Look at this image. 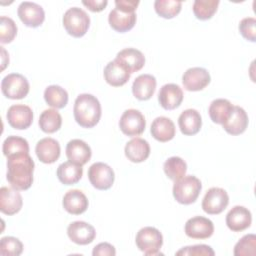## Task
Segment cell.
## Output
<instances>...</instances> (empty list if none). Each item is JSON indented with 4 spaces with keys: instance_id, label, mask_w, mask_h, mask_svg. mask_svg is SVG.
<instances>
[{
    "instance_id": "cell-1",
    "label": "cell",
    "mask_w": 256,
    "mask_h": 256,
    "mask_svg": "<svg viewBox=\"0 0 256 256\" xmlns=\"http://www.w3.org/2000/svg\"><path fill=\"white\" fill-rule=\"evenodd\" d=\"M34 161L29 153H19L7 157V181L11 187L23 191L33 183Z\"/></svg>"
},
{
    "instance_id": "cell-2",
    "label": "cell",
    "mask_w": 256,
    "mask_h": 256,
    "mask_svg": "<svg viewBox=\"0 0 256 256\" xmlns=\"http://www.w3.org/2000/svg\"><path fill=\"white\" fill-rule=\"evenodd\" d=\"M73 114L81 127L92 128L101 118V104L92 94H80L74 102Z\"/></svg>"
},
{
    "instance_id": "cell-3",
    "label": "cell",
    "mask_w": 256,
    "mask_h": 256,
    "mask_svg": "<svg viewBox=\"0 0 256 256\" xmlns=\"http://www.w3.org/2000/svg\"><path fill=\"white\" fill-rule=\"evenodd\" d=\"M201 189V181L193 175H187L174 181L173 196L180 204L189 205L197 200Z\"/></svg>"
},
{
    "instance_id": "cell-4",
    "label": "cell",
    "mask_w": 256,
    "mask_h": 256,
    "mask_svg": "<svg viewBox=\"0 0 256 256\" xmlns=\"http://www.w3.org/2000/svg\"><path fill=\"white\" fill-rule=\"evenodd\" d=\"M62 22L66 32L75 38L84 36L90 26L88 14L79 7L69 8L64 13Z\"/></svg>"
},
{
    "instance_id": "cell-5",
    "label": "cell",
    "mask_w": 256,
    "mask_h": 256,
    "mask_svg": "<svg viewBox=\"0 0 256 256\" xmlns=\"http://www.w3.org/2000/svg\"><path fill=\"white\" fill-rule=\"evenodd\" d=\"M135 242L138 249L147 256L162 254L160 253V248L163 245V236L155 227L147 226L141 228L137 232Z\"/></svg>"
},
{
    "instance_id": "cell-6",
    "label": "cell",
    "mask_w": 256,
    "mask_h": 256,
    "mask_svg": "<svg viewBox=\"0 0 256 256\" xmlns=\"http://www.w3.org/2000/svg\"><path fill=\"white\" fill-rule=\"evenodd\" d=\"M29 89L28 80L19 73L8 74L1 81V91L9 99H23L29 93Z\"/></svg>"
},
{
    "instance_id": "cell-7",
    "label": "cell",
    "mask_w": 256,
    "mask_h": 256,
    "mask_svg": "<svg viewBox=\"0 0 256 256\" xmlns=\"http://www.w3.org/2000/svg\"><path fill=\"white\" fill-rule=\"evenodd\" d=\"M88 178L92 186L98 190H108L115 179L113 169L103 162H96L88 169Z\"/></svg>"
},
{
    "instance_id": "cell-8",
    "label": "cell",
    "mask_w": 256,
    "mask_h": 256,
    "mask_svg": "<svg viewBox=\"0 0 256 256\" xmlns=\"http://www.w3.org/2000/svg\"><path fill=\"white\" fill-rule=\"evenodd\" d=\"M119 127L122 133L127 136H139L145 130L146 121L139 110L127 109L120 117Z\"/></svg>"
},
{
    "instance_id": "cell-9",
    "label": "cell",
    "mask_w": 256,
    "mask_h": 256,
    "mask_svg": "<svg viewBox=\"0 0 256 256\" xmlns=\"http://www.w3.org/2000/svg\"><path fill=\"white\" fill-rule=\"evenodd\" d=\"M228 204L229 196L227 192L222 188L212 187L206 192L202 200V209L207 214L217 215L223 212Z\"/></svg>"
},
{
    "instance_id": "cell-10",
    "label": "cell",
    "mask_w": 256,
    "mask_h": 256,
    "mask_svg": "<svg viewBox=\"0 0 256 256\" xmlns=\"http://www.w3.org/2000/svg\"><path fill=\"white\" fill-rule=\"evenodd\" d=\"M17 14L20 20L27 27H39L45 20V12L43 8L39 4L34 2H21L18 6Z\"/></svg>"
},
{
    "instance_id": "cell-11",
    "label": "cell",
    "mask_w": 256,
    "mask_h": 256,
    "mask_svg": "<svg viewBox=\"0 0 256 256\" xmlns=\"http://www.w3.org/2000/svg\"><path fill=\"white\" fill-rule=\"evenodd\" d=\"M185 234L192 239H207L214 232L213 222L203 216H194L187 220L184 227Z\"/></svg>"
},
{
    "instance_id": "cell-12",
    "label": "cell",
    "mask_w": 256,
    "mask_h": 256,
    "mask_svg": "<svg viewBox=\"0 0 256 256\" xmlns=\"http://www.w3.org/2000/svg\"><path fill=\"white\" fill-rule=\"evenodd\" d=\"M9 125L18 130L27 129L33 122L32 109L24 104H15L9 107L6 114Z\"/></svg>"
},
{
    "instance_id": "cell-13",
    "label": "cell",
    "mask_w": 256,
    "mask_h": 256,
    "mask_svg": "<svg viewBox=\"0 0 256 256\" xmlns=\"http://www.w3.org/2000/svg\"><path fill=\"white\" fill-rule=\"evenodd\" d=\"M209 72L202 67H192L187 69L182 76V83L188 91L203 90L210 83Z\"/></svg>"
},
{
    "instance_id": "cell-14",
    "label": "cell",
    "mask_w": 256,
    "mask_h": 256,
    "mask_svg": "<svg viewBox=\"0 0 256 256\" xmlns=\"http://www.w3.org/2000/svg\"><path fill=\"white\" fill-rule=\"evenodd\" d=\"M69 239L78 245H87L93 242L96 237L95 228L84 221H74L67 227Z\"/></svg>"
},
{
    "instance_id": "cell-15",
    "label": "cell",
    "mask_w": 256,
    "mask_h": 256,
    "mask_svg": "<svg viewBox=\"0 0 256 256\" xmlns=\"http://www.w3.org/2000/svg\"><path fill=\"white\" fill-rule=\"evenodd\" d=\"M103 74L105 81L113 87L123 86L128 82L131 76L127 67L116 58L105 66Z\"/></svg>"
},
{
    "instance_id": "cell-16",
    "label": "cell",
    "mask_w": 256,
    "mask_h": 256,
    "mask_svg": "<svg viewBox=\"0 0 256 256\" xmlns=\"http://www.w3.org/2000/svg\"><path fill=\"white\" fill-rule=\"evenodd\" d=\"M23 205L22 196L19 190L13 187L3 186L0 189V210L6 215L18 213Z\"/></svg>"
},
{
    "instance_id": "cell-17",
    "label": "cell",
    "mask_w": 256,
    "mask_h": 256,
    "mask_svg": "<svg viewBox=\"0 0 256 256\" xmlns=\"http://www.w3.org/2000/svg\"><path fill=\"white\" fill-rule=\"evenodd\" d=\"M251 212L244 206H234L226 215V225L233 232H241L250 227Z\"/></svg>"
},
{
    "instance_id": "cell-18",
    "label": "cell",
    "mask_w": 256,
    "mask_h": 256,
    "mask_svg": "<svg viewBox=\"0 0 256 256\" xmlns=\"http://www.w3.org/2000/svg\"><path fill=\"white\" fill-rule=\"evenodd\" d=\"M158 101L165 110H173L180 106L183 101V91L179 85L168 83L160 88Z\"/></svg>"
},
{
    "instance_id": "cell-19",
    "label": "cell",
    "mask_w": 256,
    "mask_h": 256,
    "mask_svg": "<svg viewBox=\"0 0 256 256\" xmlns=\"http://www.w3.org/2000/svg\"><path fill=\"white\" fill-rule=\"evenodd\" d=\"M35 152L42 163L52 164L57 161L60 156V144L57 140L51 137H46L37 142Z\"/></svg>"
},
{
    "instance_id": "cell-20",
    "label": "cell",
    "mask_w": 256,
    "mask_h": 256,
    "mask_svg": "<svg viewBox=\"0 0 256 256\" xmlns=\"http://www.w3.org/2000/svg\"><path fill=\"white\" fill-rule=\"evenodd\" d=\"M91 155L90 146L81 139H72L66 145V156L71 162L83 166L91 159Z\"/></svg>"
},
{
    "instance_id": "cell-21",
    "label": "cell",
    "mask_w": 256,
    "mask_h": 256,
    "mask_svg": "<svg viewBox=\"0 0 256 256\" xmlns=\"http://www.w3.org/2000/svg\"><path fill=\"white\" fill-rule=\"evenodd\" d=\"M62 204L63 208L68 213L73 215H80L87 210L89 202L86 195L82 191L78 189H72L65 193Z\"/></svg>"
},
{
    "instance_id": "cell-22",
    "label": "cell",
    "mask_w": 256,
    "mask_h": 256,
    "mask_svg": "<svg viewBox=\"0 0 256 256\" xmlns=\"http://www.w3.org/2000/svg\"><path fill=\"white\" fill-rule=\"evenodd\" d=\"M108 22L112 29L117 32L124 33L134 27L136 23V13L126 12L118 8H114L109 13Z\"/></svg>"
},
{
    "instance_id": "cell-23",
    "label": "cell",
    "mask_w": 256,
    "mask_h": 256,
    "mask_svg": "<svg viewBox=\"0 0 256 256\" xmlns=\"http://www.w3.org/2000/svg\"><path fill=\"white\" fill-rule=\"evenodd\" d=\"M248 126V115L240 106H234L228 119L222 124L224 130L230 135L242 134Z\"/></svg>"
},
{
    "instance_id": "cell-24",
    "label": "cell",
    "mask_w": 256,
    "mask_h": 256,
    "mask_svg": "<svg viewBox=\"0 0 256 256\" xmlns=\"http://www.w3.org/2000/svg\"><path fill=\"white\" fill-rule=\"evenodd\" d=\"M156 78L151 74H141L132 84V93L135 98L141 101L149 100L156 89Z\"/></svg>"
},
{
    "instance_id": "cell-25",
    "label": "cell",
    "mask_w": 256,
    "mask_h": 256,
    "mask_svg": "<svg viewBox=\"0 0 256 256\" xmlns=\"http://www.w3.org/2000/svg\"><path fill=\"white\" fill-rule=\"evenodd\" d=\"M178 125L182 134L187 136L195 135L200 131L202 126L201 115L195 109H186L180 114Z\"/></svg>"
},
{
    "instance_id": "cell-26",
    "label": "cell",
    "mask_w": 256,
    "mask_h": 256,
    "mask_svg": "<svg viewBox=\"0 0 256 256\" xmlns=\"http://www.w3.org/2000/svg\"><path fill=\"white\" fill-rule=\"evenodd\" d=\"M151 134L159 142H168L175 136L176 129L173 121L164 116L157 117L151 124Z\"/></svg>"
},
{
    "instance_id": "cell-27",
    "label": "cell",
    "mask_w": 256,
    "mask_h": 256,
    "mask_svg": "<svg viewBox=\"0 0 256 256\" xmlns=\"http://www.w3.org/2000/svg\"><path fill=\"white\" fill-rule=\"evenodd\" d=\"M124 151L128 160L134 163H140L149 157L150 145L145 139L136 137L126 143Z\"/></svg>"
},
{
    "instance_id": "cell-28",
    "label": "cell",
    "mask_w": 256,
    "mask_h": 256,
    "mask_svg": "<svg viewBox=\"0 0 256 256\" xmlns=\"http://www.w3.org/2000/svg\"><path fill=\"white\" fill-rule=\"evenodd\" d=\"M116 59L122 62L131 74L141 70L145 64L143 53L135 48H125L119 51L116 55Z\"/></svg>"
},
{
    "instance_id": "cell-29",
    "label": "cell",
    "mask_w": 256,
    "mask_h": 256,
    "mask_svg": "<svg viewBox=\"0 0 256 256\" xmlns=\"http://www.w3.org/2000/svg\"><path fill=\"white\" fill-rule=\"evenodd\" d=\"M82 165L76 164L71 161H66L60 164L57 168V177L64 185L76 184L82 177Z\"/></svg>"
},
{
    "instance_id": "cell-30",
    "label": "cell",
    "mask_w": 256,
    "mask_h": 256,
    "mask_svg": "<svg viewBox=\"0 0 256 256\" xmlns=\"http://www.w3.org/2000/svg\"><path fill=\"white\" fill-rule=\"evenodd\" d=\"M233 107L234 105H232L229 100L219 98L211 102L208 108V113L211 120L214 123L222 125L230 116L233 110Z\"/></svg>"
},
{
    "instance_id": "cell-31",
    "label": "cell",
    "mask_w": 256,
    "mask_h": 256,
    "mask_svg": "<svg viewBox=\"0 0 256 256\" xmlns=\"http://www.w3.org/2000/svg\"><path fill=\"white\" fill-rule=\"evenodd\" d=\"M44 99L49 106L62 109L68 103V93L59 85H50L44 91Z\"/></svg>"
},
{
    "instance_id": "cell-32",
    "label": "cell",
    "mask_w": 256,
    "mask_h": 256,
    "mask_svg": "<svg viewBox=\"0 0 256 256\" xmlns=\"http://www.w3.org/2000/svg\"><path fill=\"white\" fill-rule=\"evenodd\" d=\"M62 117L56 109H46L39 117L40 129L45 133H54L61 128Z\"/></svg>"
},
{
    "instance_id": "cell-33",
    "label": "cell",
    "mask_w": 256,
    "mask_h": 256,
    "mask_svg": "<svg viewBox=\"0 0 256 256\" xmlns=\"http://www.w3.org/2000/svg\"><path fill=\"white\" fill-rule=\"evenodd\" d=\"M163 169L169 179L176 181L185 176V173L187 171V164L182 158L178 156H173L168 158L164 162Z\"/></svg>"
},
{
    "instance_id": "cell-34",
    "label": "cell",
    "mask_w": 256,
    "mask_h": 256,
    "mask_svg": "<svg viewBox=\"0 0 256 256\" xmlns=\"http://www.w3.org/2000/svg\"><path fill=\"white\" fill-rule=\"evenodd\" d=\"M2 151L4 156L6 157L19 153H29V144L26 139L19 136L11 135L4 140Z\"/></svg>"
},
{
    "instance_id": "cell-35",
    "label": "cell",
    "mask_w": 256,
    "mask_h": 256,
    "mask_svg": "<svg viewBox=\"0 0 256 256\" xmlns=\"http://www.w3.org/2000/svg\"><path fill=\"white\" fill-rule=\"evenodd\" d=\"M218 0H195L193 3V13L199 20H208L216 13Z\"/></svg>"
},
{
    "instance_id": "cell-36",
    "label": "cell",
    "mask_w": 256,
    "mask_h": 256,
    "mask_svg": "<svg viewBox=\"0 0 256 256\" xmlns=\"http://www.w3.org/2000/svg\"><path fill=\"white\" fill-rule=\"evenodd\" d=\"M154 8L160 17L171 19L180 13L182 2L175 0H156L154 2Z\"/></svg>"
},
{
    "instance_id": "cell-37",
    "label": "cell",
    "mask_w": 256,
    "mask_h": 256,
    "mask_svg": "<svg viewBox=\"0 0 256 256\" xmlns=\"http://www.w3.org/2000/svg\"><path fill=\"white\" fill-rule=\"evenodd\" d=\"M256 254V236L254 234L244 235L234 247L236 256H254Z\"/></svg>"
},
{
    "instance_id": "cell-38",
    "label": "cell",
    "mask_w": 256,
    "mask_h": 256,
    "mask_svg": "<svg viewBox=\"0 0 256 256\" xmlns=\"http://www.w3.org/2000/svg\"><path fill=\"white\" fill-rule=\"evenodd\" d=\"M23 252L22 242L13 236H6L0 240L1 256H19Z\"/></svg>"
},
{
    "instance_id": "cell-39",
    "label": "cell",
    "mask_w": 256,
    "mask_h": 256,
    "mask_svg": "<svg viewBox=\"0 0 256 256\" xmlns=\"http://www.w3.org/2000/svg\"><path fill=\"white\" fill-rule=\"evenodd\" d=\"M17 34V26L13 19L1 16L0 19V42L2 44L10 43L14 40Z\"/></svg>"
},
{
    "instance_id": "cell-40",
    "label": "cell",
    "mask_w": 256,
    "mask_h": 256,
    "mask_svg": "<svg viewBox=\"0 0 256 256\" xmlns=\"http://www.w3.org/2000/svg\"><path fill=\"white\" fill-rule=\"evenodd\" d=\"M241 35L248 41H256V19L253 17L243 18L239 23Z\"/></svg>"
},
{
    "instance_id": "cell-41",
    "label": "cell",
    "mask_w": 256,
    "mask_h": 256,
    "mask_svg": "<svg viewBox=\"0 0 256 256\" xmlns=\"http://www.w3.org/2000/svg\"><path fill=\"white\" fill-rule=\"evenodd\" d=\"M213 249L205 244L186 246L176 252V255H192V256H213Z\"/></svg>"
},
{
    "instance_id": "cell-42",
    "label": "cell",
    "mask_w": 256,
    "mask_h": 256,
    "mask_svg": "<svg viewBox=\"0 0 256 256\" xmlns=\"http://www.w3.org/2000/svg\"><path fill=\"white\" fill-rule=\"evenodd\" d=\"M116 254L115 247L107 242L97 244L92 251L93 256H114Z\"/></svg>"
},
{
    "instance_id": "cell-43",
    "label": "cell",
    "mask_w": 256,
    "mask_h": 256,
    "mask_svg": "<svg viewBox=\"0 0 256 256\" xmlns=\"http://www.w3.org/2000/svg\"><path fill=\"white\" fill-rule=\"evenodd\" d=\"M139 3H140L139 1H133V0H116L115 8H118L126 12H135Z\"/></svg>"
},
{
    "instance_id": "cell-44",
    "label": "cell",
    "mask_w": 256,
    "mask_h": 256,
    "mask_svg": "<svg viewBox=\"0 0 256 256\" xmlns=\"http://www.w3.org/2000/svg\"><path fill=\"white\" fill-rule=\"evenodd\" d=\"M82 4L92 12H100L104 10V8L107 6L108 1L107 0H88V1L84 0L82 1Z\"/></svg>"
}]
</instances>
